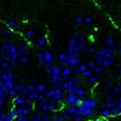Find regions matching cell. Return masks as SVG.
<instances>
[{
  "label": "cell",
  "mask_w": 121,
  "mask_h": 121,
  "mask_svg": "<svg viewBox=\"0 0 121 121\" xmlns=\"http://www.w3.org/2000/svg\"><path fill=\"white\" fill-rule=\"evenodd\" d=\"M0 59L7 60L13 67L18 65V44L10 39H4L0 44Z\"/></svg>",
  "instance_id": "obj_1"
},
{
  "label": "cell",
  "mask_w": 121,
  "mask_h": 121,
  "mask_svg": "<svg viewBox=\"0 0 121 121\" xmlns=\"http://www.w3.org/2000/svg\"><path fill=\"white\" fill-rule=\"evenodd\" d=\"M117 51L114 50L113 47H110L109 45H104L102 46L98 51L95 52V62L96 64L102 65L104 69L110 68L114 63H115V57H116Z\"/></svg>",
  "instance_id": "obj_2"
},
{
  "label": "cell",
  "mask_w": 121,
  "mask_h": 121,
  "mask_svg": "<svg viewBox=\"0 0 121 121\" xmlns=\"http://www.w3.org/2000/svg\"><path fill=\"white\" fill-rule=\"evenodd\" d=\"M30 47L26 43H18V65L27 67L30 64Z\"/></svg>",
  "instance_id": "obj_3"
},
{
  "label": "cell",
  "mask_w": 121,
  "mask_h": 121,
  "mask_svg": "<svg viewBox=\"0 0 121 121\" xmlns=\"http://www.w3.org/2000/svg\"><path fill=\"white\" fill-rule=\"evenodd\" d=\"M87 45L85 41L81 43H75V44H67V48H65V52L69 55H74L78 57H81L82 55L86 53L87 51Z\"/></svg>",
  "instance_id": "obj_4"
},
{
  "label": "cell",
  "mask_w": 121,
  "mask_h": 121,
  "mask_svg": "<svg viewBox=\"0 0 121 121\" xmlns=\"http://www.w3.org/2000/svg\"><path fill=\"white\" fill-rule=\"evenodd\" d=\"M45 98L50 99V98H53L56 99L57 102L59 103H63L64 102V99H65V95L67 92L63 90V88H56V87H51V88H48L47 91H45V92L43 93Z\"/></svg>",
  "instance_id": "obj_5"
},
{
  "label": "cell",
  "mask_w": 121,
  "mask_h": 121,
  "mask_svg": "<svg viewBox=\"0 0 121 121\" xmlns=\"http://www.w3.org/2000/svg\"><path fill=\"white\" fill-rule=\"evenodd\" d=\"M16 80L17 79L12 72H0V81H3L5 84V86L7 87V91L13 87V85L16 84Z\"/></svg>",
  "instance_id": "obj_6"
},
{
  "label": "cell",
  "mask_w": 121,
  "mask_h": 121,
  "mask_svg": "<svg viewBox=\"0 0 121 121\" xmlns=\"http://www.w3.org/2000/svg\"><path fill=\"white\" fill-rule=\"evenodd\" d=\"M44 56V63H45V69H48L56 64V56L51 50H44L43 51Z\"/></svg>",
  "instance_id": "obj_7"
},
{
  "label": "cell",
  "mask_w": 121,
  "mask_h": 121,
  "mask_svg": "<svg viewBox=\"0 0 121 121\" xmlns=\"http://www.w3.org/2000/svg\"><path fill=\"white\" fill-rule=\"evenodd\" d=\"M79 104H80V105H82V107L91 108V109H96V110L99 109V108H102V107L99 105L97 98H95V97H86V98H84Z\"/></svg>",
  "instance_id": "obj_8"
},
{
  "label": "cell",
  "mask_w": 121,
  "mask_h": 121,
  "mask_svg": "<svg viewBox=\"0 0 121 121\" xmlns=\"http://www.w3.org/2000/svg\"><path fill=\"white\" fill-rule=\"evenodd\" d=\"M5 26L9 27L10 29H12L13 32H21V30H23V24L19 21H17V19H7L5 22Z\"/></svg>",
  "instance_id": "obj_9"
},
{
  "label": "cell",
  "mask_w": 121,
  "mask_h": 121,
  "mask_svg": "<svg viewBox=\"0 0 121 121\" xmlns=\"http://www.w3.org/2000/svg\"><path fill=\"white\" fill-rule=\"evenodd\" d=\"M33 43H34L35 48H44L48 44V39H47L46 35H39V36H35Z\"/></svg>",
  "instance_id": "obj_10"
},
{
  "label": "cell",
  "mask_w": 121,
  "mask_h": 121,
  "mask_svg": "<svg viewBox=\"0 0 121 121\" xmlns=\"http://www.w3.org/2000/svg\"><path fill=\"white\" fill-rule=\"evenodd\" d=\"M80 63H82V58L81 57H78V56H74V55H69L68 53V57H67V65L70 67V68H75L76 65H79Z\"/></svg>",
  "instance_id": "obj_11"
},
{
  "label": "cell",
  "mask_w": 121,
  "mask_h": 121,
  "mask_svg": "<svg viewBox=\"0 0 121 121\" xmlns=\"http://www.w3.org/2000/svg\"><path fill=\"white\" fill-rule=\"evenodd\" d=\"M73 74H74L73 68H70L68 65L62 67V70H60V81H67Z\"/></svg>",
  "instance_id": "obj_12"
},
{
  "label": "cell",
  "mask_w": 121,
  "mask_h": 121,
  "mask_svg": "<svg viewBox=\"0 0 121 121\" xmlns=\"http://www.w3.org/2000/svg\"><path fill=\"white\" fill-rule=\"evenodd\" d=\"M64 102L67 105H78L80 102H81V99H80L76 95H73V93H67L65 95V99Z\"/></svg>",
  "instance_id": "obj_13"
},
{
  "label": "cell",
  "mask_w": 121,
  "mask_h": 121,
  "mask_svg": "<svg viewBox=\"0 0 121 121\" xmlns=\"http://www.w3.org/2000/svg\"><path fill=\"white\" fill-rule=\"evenodd\" d=\"M85 41V35L80 32H75L72 36L68 39V44H75V43H81Z\"/></svg>",
  "instance_id": "obj_14"
},
{
  "label": "cell",
  "mask_w": 121,
  "mask_h": 121,
  "mask_svg": "<svg viewBox=\"0 0 121 121\" xmlns=\"http://www.w3.org/2000/svg\"><path fill=\"white\" fill-rule=\"evenodd\" d=\"M67 57H68V53L65 51L63 52H58V55L56 56V62L58 63L59 67H64L67 65Z\"/></svg>",
  "instance_id": "obj_15"
},
{
  "label": "cell",
  "mask_w": 121,
  "mask_h": 121,
  "mask_svg": "<svg viewBox=\"0 0 121 121\" xmlns=\"http://www.w3.org/2000/svg\"><path fill=\"white\" fill-rule=\"evenodd\" d=\"M26 102H27V98L23 96H19V95L12 98L13 107H26Z\"/></svg>",
  "instance_id": "obj_16"
},
{
  "label": "cell",
  "mask_w": 121,
  "mask_h": 121,
  "mask_svg": "<svg viewBox=\"0 0 121 121\" xmlns=\"http://www.w3.org/2000/svg\"><path fill=\"white\" fill-rule=\"evenodd\" d=\"M13 65L7 62V60H3L0 59V69H1V72H12L13 73Z\"/></svg>",
  "instance_id": "obj_17"
},
{
  "label": "cell",
  "mask_w": 121,
  "mask_h": 121,
  "mask_svg": "<svg viewBox=\"0 0 121 121\" xmlns=\"http://www.w3.org/2000/svg\"><path fill=\"white\" fill-rule=\"evenodd\" d=\"M104 107L109 108L110 110L114 109L116 107V97H114V96H107L105 97V104H104Z\"/></svg>",
  "instance_id": "obj_18"
},
{
  "label": "cell",
  "mask_w": 121,
  "mask_h": 121,
  "mask_svg": "<svg viewBox=\"0 0 121 121\" xmlns=\"http://www.w3.org/2000/svg\"><path fill=\"white\" fill-rule=\"evenodd\" d=\"M64 110H65V112H68L73 117L76 116V115H81V114H80V110H79L78 105H67V108Z\"/></svg>",
  "instance_id": "obj_19"
},
{
  "label": "cell",
  "mask_w": 121,
  "mask_h": 121,
  "mask_svg": "<svg viewBox=\"0 0 121 121\" xmlns=\"http://www.w3.org/2000/svg\"><path fill=\"white\" fill-rule=\"evenodd\" d=\"M3 35L5 36V39H10V40H12L13 38H15V35H16V32H13L12 29H10L9 27H4V29H3Z\"/></svg>",
  "instance_id": "obj_20"
},
{
  "label": "cell",
  "mask_w": 121,
  "mask_h": 121,
  "mask_svg": "<svg viewBox=\"0 0 121 121\" xmlns=\"http://www.w3.org/2000/svg\"><path fill=\"white\" fill-rule=\"evenodd\" d=\"M23 36L27 40L33 41V40L35 39V36H36V32H35V30H33V29H27V30H24V32H23Z\"/></svg>",
  "instance_id": "obj_21"
},
{
  "label": "cell",
  "mask_w": 121,
  "mask_h": 121,
  "mask_svg": "<svg viewBox=\"0 0 121 121\" xmlns=\"http://www.w3.org/2000/svg\"><path fill=\"white\" fill-rule=\"evenodd\" d=\"M35 90H36V92H39L40 95H43L45 91L48 90V84L47 82H36Z\"/></svg>",
  "instance_id": "obj_22"
},
{
  "label": "cell",
  "mask_w": 121,
  "mask_h": 121,
  "mask_svg": "<svg viewBox=\"0 0 121 121\" xmlns=\"http://www.w3.org/2000/svg\"><path fill=\"white\" fill-rule=\"evenodd\" d=\"M86 69H88V67H87V64H86V63H84V62H82V63H80L79 65H76L73 70H74V74H75V75H80L82 72H85Z\"/></svg>",
  "instance_id": "obj_23"
},
{
  "label": "cell",
  "mask_w": 121,
  "mask_h": 121,
  "mask_svg": "<svg viewBox=\"0 0 121 121\" xmlns=\"http://www.w3.org/2000/svg\"><path fill=\"white\" fill-rule=\"evenodd\" d=\"M100 81V74H92L88 79H87V82H88V85H96V84H98Z\"/></svg>",
  "instance_id": "obj_24"
},
{
  "label": "cell",
  "mask_w": 121,
  "mask_h": 121,
  "mask_svg": "<svg viewBox=\"0 0 121 121\" xmlns=\"http://www.w3.org/2000/svg\"><path fill=\"white\" fill-rule=\"evenodd\" d=\"M47 98H45L44 97V95H40L39 96V98L35 100V102H36V107H38V109H43L44 107H45V104L47 103Z\"/></svg>",
  "instance_id": "obj_25"
},
{
  "label": "cell",
  "mask_w": 121,
  "mask_h": 121,
  "mask_svg": "<svg viewBox=\"0 0 121 121\" xmlns=\"http://www.w3.org/2000/svg\"><path fill=\"white\" fill-rule=\"evenodd\" d=\"M99 114L102 115L103 117H112V110H110L109 108H107V107H102L100 108Z\"/></svg>",
  "instance_id": "obj_26"
},
{
  "label": "cell",
  "mask_w": 121,
  "mask_h": 121,
  "mask_svg": "<svg viewBox=\"0 0 121 121\" xmlns=\"http://www.w3.org/2000/svg\"><path fill=\"white\" fill-rule=\"evenodd\" d=\"M60 81V75H51L48 78V86L51 85V86H53L56 82H59Z\"/></svg>",
  "instance_id": "obj_27"
},
{
  "label": "cell",
  "mask_w": 121,
  "mask_h": 121,
  "mask_svg": "<svg viewBox=\"0 0 121 121\" xmlns=\"http://www.w3.org/2000/svg\"><path fill=\"white\" fill-rule=\"evenodd\" d=\"M60 114V121H70V120H73V116L70 115L68 112H65V110H63L62 113H59Z\"/></svg>",
  "instance_id": "obj_28"
},
{
  "label": "cell",
  "mask_w": 121,
  "mask_h": 121,
  "mask_svg": "<svg viewBox=\"0 0 121 121\" xmlns=\"http://www.w3.org/2000/svg\"><path fill=\"white\" fill-rule=\"evenodd\" d=\"M107 45H109L110 47H113L114 50H116L117 51V45H116V43H115V39L113 38V36H108L107 38V43H105Z\"/></svg>",
  "instance_id": "obj_29"
},
{
  "label": "cell",
  "mask_w": 121,
  "mask_h": 121,
  "mask_svg": "<svg viewBox=\"0 0 121 121\" xmlns=\"http://www.w3.org/2000/svg\"><path fill=\"white\" fill-rule=\"evenodd\" d=\"M113 85H114L113 80H109V81H107V82H104V84L100 85V90H102L103 92H105V91H108V90L112 88V86H113Z\"/></svg>",
  "instance_id": "obj_30"
},
{
  "label": "cell",
  "mask_w": 121,
  "mask_h": 121,
  "mask_svg": "<svg viewBox=\"0 0 121 121\" xmlns=\"http://www.w3.org/2000/svg\"><path fill=\"white\" fill-rule=\"evenodd\" d=\"M36 59H38L39 64L41 65V68H43V69H45V63H44V56H43V52H41V51H38V52H36Z\"/></svg>",
  "instance_id": "obj_31"
},
{
  "label": "cell",
  "mask_w": 121,
  "mask_h": 121,
  "mask_svg": "<svg viewBox=\"0 0 121 121\" xmlns=\"http://www.w3.org/2000/svg\"><path fill=\"white\" fill-rule=\"evenodd\" d=\"M0 121H13V117L10 113H1L0 114Z\"/></svg>",
  "instance_id": "obj_32"
},
{
  "label": "cell",
  "mask_w": 121,
  "mask_h": 121,
  "mask_svg": "<svg viewBox=\"0 0 121 121\" xmlns=\"http://www.w3.org/2000/svg\"><path fill=\"white\" fill-rule=\"evenodd\" d=\"M39 96H40V93H39V92H36V91H32V92H28V93H27V98H28V99L34 100V102L39 98Z\"/></svg>",
  "instance_id": "obj_33"
},
{
  "label": "cell",
  "mask_w": 121,
  "mask_h": 121,
  "mask_svg": "<svg viewBox=\"0 0 121 121\" xmlns=\"http://www.w3.org/2000/svg\"><path fill=\"white\" fill-rule=\"evenodd\" d=\"M93 74V72H92V70H91V69H86L85 70V72H82L81 73V78L84 79V80H87L91 75H92Z\"/></svg>",
  "instance_id": "obj_34"
},
{
  "label": "cell",
  "mask_w": 121,
  "mask_h": 121,
  "mask_svg": "<svg viewBox=\"0 0 121 121\" xmlns=\"http://www.w3.org/2000/svg\"><path fill=\"white\" fill-rule=\"evenodd\" d=\"M35 87H36V82H32V84H28V85H26L27 93H28V92H32V91H36V90H35Z\"/></svg>",
  "instance_id": "obj_35"
},
{
  "label": "cell",
  "mask_w": 121,
  "mask_h": 121,
  "mask_svg": "<svg viewBox=\"0 0 121 121\" xmlns=\"http://www.w3.org/2000/svg\"><path fill=\"white\" fill-rule=\"evenodd\" d=\"M103 70H104V68H103L102 65L97 64V65L93 68V70H92V72H93L95 74H102V73H103Z\"/></svg>",
  "instance_id": "obj_36"
},
{
  "label": "cell",
  "mask_w": 121,
  "mask_h": 121,
  "mask_svg": "<svg viewBox=\"0 0 121 121\" xmlns=\"http://www.w3.org/2000/svg\"><path fill=\"white\" fill-rule=\"evenodd\" d=\"M117 76H121V64H117L116 65L115 72L113 74V78H117Z\"/></svg>",
  "instance_id": "obj_37"
},
{
  "label": "cell",
  "mask_w": 121,
  "mask_h": 121,
  "mask_svg": "<svg viewBox=\"0 0 121 121\" xmlns=\"http://www.w3.org/2000/svg\"><path fill=\"white\" fill-rule=\"evenodd\" d=\"M13 121H30V116H28V115H22V116H18V117L13 119Z\"/></svg>",
  "instance_id": "obj_38"
},
{
  "label": "cell",
  "mask_w": 121,
  "mask_h": 121,
  "mask_svg": "<svg viewBox=\"0 0 121 121\" xmlns=\"http://www.w3.org/2000/svg\"><path fill=\"white\" fill-rule=\"evenodd\" d=\"M51 119H52V121H60V114L58 112H53L51 115Z\"/></svg>",
  "instance_id": "obj_39"
},
{
  "label": "cell",
  "mask_w": 121,
  "mask_h": 121,
  "mask_svg": "<svg viewBox=\"0 0 121 121\" xmlns=\"http://www.w3.org/2000/svg\"><path fill=\"white\" fill-rule=\"evenodd\" d=\"M92 22H93L92 17H90V16H84V24L90 26V24H92Z\"/></svg>",
  "instance_id": "obj_40"
},
{
  "label": "cell",
  "mask_w": 121,
  "mask_h": 121,
  "mask_svg": "<svg viewBox=\"0 0 121 121\" xmlns=\"http://www.w3.org/2000/svg\"><path fill=\"white\" fill-rule=\"evenodd\" d=\"M26 107L34 109V107H35V103H34V100H32V99H28V98H27V102H26Z\"/></svg>",
  "instance_id": "obj_41"
},
{
  "label": "cell",
  "mask_w": 121,
  "mask_h": 121,
  "mask_svg": "<svg viewBox=\"0 0 121 121\" xmlns=\"http://www.w3.org/2000/svg\"><path fill=\"white\" fill-rule=\"evenodd\" d=\"M75 23H76V24H84V16H78V17H75Z\"/></svg>",
  "instance_id": "obj_42"
},
{
  "label": "cell",
  "mask_w": 121,
  "mask_h": 121,
  "mask_svg": "<svg viewBox=\"0 0 121 121\" xmlns=\"http://www.w3.org/2000/svg\"><path fill=\"white\" fill-rule=\"evenodd\" d=\"M87 64V67H88V69H91V70H93V68L97 65L96 64V62H95V60H88V62L86 63Z\"/></svg>",
  "instance_id": "obj_43"
},
{
  "label": "cell",
  "mask_w": 121,
  "mask_h": 121,
  "mask_svg": "<svg viewBox=\"0 0 121 121\" xmlns=\"http://www.w3.org/2000/svg\"><path fill=\"white\" fill-rule=\"evenodd\" d=\"M95 52H96V48H95V46H93V47H87V51H86V53H88V55H95Z\"/></svg>",
  "instance_id": "obj_44"
},
{
  "label": "cell",
  "mask_w": 121,
  "mask_h": 121,
  "mask_svg": "<svg viewBox=\"0 0 121 121\" xmlns=\"http://www.w3.org/2000/svg\"><path fill=\"white\" fill-rule=\"evenodd\" d=\"M73 121H84V116L82 115H76L73 117Z\"/></svg>",
  "instance_id": "obj_45"
},
{
  "label": "cell",
  "mask_w": 121,
  "mask_h": 121,
  "mask_svg": "<svg viewBox=\"0 0 121 121\" xmlns=\"http://www.w3.org/2000/svg\"><path fill=\"white\" fill-rule=\"evenodd\" d=\"M41 121H52V119H51V116H48V115L46 114V115L43 117V120H41Z\"/></svg>",
  "instance_id": "obj_46"
},
{
  "label": "cell",
  "mask_w": 121,
  "mask_h": 121,
  "mask_svg": "<svg viewBox=\"0 0 121 121\" xmlns=\"http://www.w3.org/2000/svg\"><path fill=\"white\" fill-rule=\"evenodd\" d=\"M52 87H56V88H62V81H59V82H56Z\"/></svg>",
  "instance_id": "obj_47"
},
{
  "label": "cell",
  "mask_w": 121,
  "mask_h": 121,
  "mask_svg": "<svg viewBox=\"0 0 121 121\" xmlns=\"http://www.w3.org/2000/svg\"><path fill=\"white\" fill-rule=\"evenodd\" d=\"M117 53H119V56L121 57V41H120V44L117 45Z\"/></svg>",
  "instance_id": "obj_48"
},
{
  "label": "cell",
  "mask_w": 121,
  "mask_h": 121,
  "mask_svg": "<svg viewBox=\"0 0 121 121\" xmlns=\"http://www.w3.org/2000/svg\"><path fill=\"white\" fill-rule=\"evenodd\" d=\"M5 104V98H0V108Z\"/></svg>",
  "instance_id": "obj_49"
},
{
  "label": "cell",
  "mask_w": 121,
  "mask_h": 121,
  "mask_svg": "<svg viewBox=\"0 0 121 121\" xmlns=\"http://www.w3.org/2000/svg\"><path fill=\"white\" fill-rule=\"evenodd\" d=\"M117 86H119V91H120V95H121V81L117 82Z\"/></svg>",
  "instance_id": "obj_50"
},
{
  "label": "cell",
  "mask_w": 121,
  "mask_h": 121,
  "mask_svg": "<svg viewBox=\"0 0 121 121\" xmlns=\"http://www.w3.org/2000/svg\"><path fill=\"white\" fill-rule=\"evenodd\" d=\"M3 113V110H1V108H0V114H1Z\"/></svg>",
  "instance_id": "obj_51"
}]
</instances>
